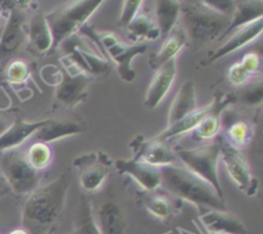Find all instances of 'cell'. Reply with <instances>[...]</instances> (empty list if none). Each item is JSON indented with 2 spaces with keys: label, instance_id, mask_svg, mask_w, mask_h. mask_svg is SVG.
I'll use <instances>...</instances> for the list:
<instances>
[{
  "label": "cell",
  "instance_id": "cell-22",
  "mask_svg": "<svg viewBox=\"0 0 263 234\" xmlns=\"http://www.w3.org/2000/svg\"><path fill=\"white\" fill-rule=\"evenodd\" d=\"M198 108L197 105V94H195V86L193 81L184 82L179 92L175 95L168 111V118H167V126L176 123L177 121L182 120L194 112Z\"/></svg>",
  "mask_w": 263,
  "mask_h": 234
},
{
  "label": "cell",
  "instance_id": "cell-26",
  "mask_svg": "<svg viewBox=\"0 0 263 234\" xmlns=\"http://www.w3.org/2000/svg\"><path fill=\"white\" fill-rule=\"evenodd\" d=\"M186 45V38L181 27H175L168 35L164 38L163 44L158 53L154 54L149 61V66L153 69H158L171 59L176 58L177 54L181 51V49Z\"/></svg>",
  "mask_w": 263,
  "mask_h": 234
},
{
  "label": "cell",
  "instance_id": "cell-24",
  "mask_svg": "<svg viewBox=\"0 0 263 234\" xmlns=\"http://www.w3.org/2000/svg\"><path fill=\"white\" fill-rule=\"evenodd\" d=\"M212 107L213 103L211 102L208 105H204V107L202 108H197L194 112L187 115L186 117H184L182 120L177 121L174 125L167 126L166 130H164L161 135L157 136V138H158L159 140L164 141V143L170 144V141L174 140V139L180 138V136L182 135H186V134L189 133H193V131L198 128V125L204 120L205 116L212 111Z\"/></svg>",
  "mask_w": 263,
  "mask_h": 234
},
{
  "label": "cell",
  "instance_id": "cell-29",
  "mask_svg": "<svg viewBox=\"0 0 263 234\" xmlns=\"http://www.w3.org/2000/svg\"><path fill=\"white\" fill-rule=\"evenodd\" d=\"M143 203L145 210L158 220H168L176 213L174 201L168 194H162L158 192L146 193L143 198Z\"/></svg>",
  "mask_w": 263,
  "mask_h": 234
},
{
  "label": "cell",
  "instance_id": "cell-2",
  "mask_svg": "<svg viewBox=\"0 0 263 234\" xmlns=\"http://www.w3.org/2000/svg\"><path fill=\"white\" fill-rule=\"evenodd\" d=\"M159 171L162 176L161 188L171 197L192 203L199 210L228 211L225 198L221 197L212 185L180 164L162 167Z\"/></svg>",
  "mask_w": 263,
  "mask_h": 234
},
{
  "label": "cell",
  "instance_id": "cell-8",
  "mask_svg": "<svg viewBox=\"0 0 263 234\" xmlns=\"http://www.w3.org/2000/svg\"><path fill=\"white\" fill-rule=\"evenodd\" d=\"M10 5L8 18L4 23L2 38H0V74L12 59L27 45V5Z\"/></svg>",
  "mask_w": 263,
  "mask_h": 234
},
{
  "label": "cell",
  "instance_id": "cell-40",
  "mask_svg": "<svg viewBox=\"0 0 263 234\" xmlns=\"http://www.w3.org/2000/svg\"><path fill=\"white\" fill-rule=\"evenodd\" d=\"M9 234H30L28 231H26L23 228H18V229H14V230L10 231Z\"/></svg>",
  "mask_w": 263,
  "mask_h": 234
},
{
  "label": "cell",
  "instance_id": "cell-39",
  "mask_svg": "<svg viewBox=\"0 0 263 234\" xmlns=\"http://www.w3.org/2000/svg\"><path fill=\"white\" fill-rule=\"evenodd\" d=\"M9 192H10V189H9V187H8L7 182H5L4 177L0 175V198L4 197V195L8 194Z\"/></svg>",
  "mask_w": 263,
  "mask_h": 234
},
{
  "label": "cell",
  "instance_id": "cell-5",
  "mask_svg": "<svg viewBox=\"0 0 263 234\" xmlns=\"http://www.w3.org/2000/svg\"><path fill=\"white\" fill-rule=\"evenodd\" d=\"M103 3V0L73 2L45 14L46 22L53 36L51 51H55L67 39L77 35L91 15L102 7Z\"/></svg>",
  "mask_w": 263,
  "mask_h": 234
},
{
  "label": "cell",
  "instance_id": "cell-10",
  "mask_svg": "<svg viewBox=\"0 0 263 234\" xmlns=\"http://www.w3.org/2000/svg\"><path fill=\"white\" fill-rule=\"evenodd\" d=\"M220 159L223 162L229 176L241 192L249 197L256 194L258 189V182L254 177L248 159L243 152L230 147L225 140H221Z\"/></svg>",
  "mask_w": 263,
  "mask_h": 234
},
{
  "label": "cell",
  "instance_id": "cell-37",
  "mask_svg": "<svg viewBox=\"0 0 263 234\" xmlns=\"http://www.w3.org/2000/svg\"><path fill=\"white\" fill-rule=\"evenodd\" d=\"M240 64L246 68V71L251 75L252 77L258 75L261 72L262 67V61L261 57L257 53H247L243 58L240 59Z\"/></svg>",
  "mask_w": 263,
  "mask_h": 234
},
{
  "label": "cell",
  "instance_id": "cell-7",
  "mask_svg": "<svg viewBox=\"0 0 263 234\" xmlns=\"http://www.w3.org/2000/svg\"><path fill=\"white\" fill-rule=\"evenodd\" d=\"M0 175L4 177L9 189L18 195L32 193L40 187L43 179V172L31 167L25 151L20 148L0 152Z\"/></svg>",
  "mask_w": 263,
  "mask_h": 234
},
{
  "label": "cell",
  "instance_id": "cell-34",
  "mask_svg": "<svg viewBox=\"0 0 263 234\" xmlns=\"http://www.w3.org/2000/svg\"><path fill=\"white\" fill-rule=\"evenodd\" d=\"M262 97H263V85L262 81H257V82H252V84L246 85L241 90L240 98L241 103L247 105H256L259 104L262 102Z\"/></svg>",
  "mask_w": 263,
  "mask_h": 234
},
{
  "label": "cell",
  "instance_id": "cell-9",
  "mask_svg": "<svg viewBox=\"0 0 263 234\" xmlns=\"http://www.w3.org/2000/svg\"><path fill=\"white\" fill-rule=\"evenodd\" d=\"M112 161L104 152H91L82 154L73 161V167L79 171V180L82 190L97 193L102 189L110 172Z\"/></svg>",
  "mask_w": 263,
  "mask_h": 234
},
{
  "label": "cell",
  "instance_id": "cell-38",
  "mask_svg": "<svg viewBox=\"0 0 263 234\" xmlns=\"http://www.w3.org/2000/svg\"><path fill=\"white\" fill-rule=\"evenodd\" d=\"M13 123V118L8 117V116H0V136L10 128Z\"/></svg>",
  "mask_w": 263,
  "mask_h": 234
},
{
  "label": "cell",
  "instance_id": "cell-23",
  "mask_svg": "<svg viewBox=\"0 0 263 234\" xmlns=\"http://www.w3.org/2000/svg\"><path fill=\"white\" fill-rule=\"evenodd\" d=\"M82 131H85V125L80 120H49L48 123L33 135V138L35 141L49 144L54 140L81 134Z\"/></svg>",
  "mask_w": 263,
  "mask_h": 234
},
{
  "label": "cell",
  "instance_id": "cell-18",
  "mask_svg": "<svg viewBox=\"0 0 263 234\" xmlns=\"http://www.w3.org/2000/svg\"><path fill=\"white\" fill-rule=\"evenodd\" d=\"M95 221L102 234H126L127 219L123 208L116 201L107 200L94 210Z\"/></svg>",
  "mask_w": 263,
  "mask_h": 234
},
{
  "label": "cell",
  "instance_id": "cell-41",
  "mask_svg": "<svg viewBox=\"0 0 263 234\" xmlns=\"http://www.w3.org/2000/svg\"><path fill=\"white\" fill-rule=\"evenodd\" d=\"M3 8H4V2H0V15H2Z\"/></svg>",
  "mask_w": 263,
  "mask_h": 234
},
{
  "label": "cell",
  "instance_id": "cell-11",
  "mask_svg": "<svg viewBox=\"0 0 263 234\" xmlns=\"http://www.w3.org/2000/svg\"><path fill=\"white\" fill-rule=\"evenodd\" d=\"M130 147L134 151V159L149 165L156 169L179 165L175 149L168 143L159 140L158 138L144 139L138 136L131 141Z\"/></svg>",
  "mask_w": 263,
  "mask_h": 234
},
{
  "label": "cell",
  "instance_id": "cell-32",
  "mask_svg": "<svg viewBox=\"0 0 263 234\" xmlns=\"http://www.w3.org/2000/svg\"><path fill=\"white\" fill-rule=\"evenodd\" d=\"M5 79L13 86H21V85L26 84L30 75V67H28L27 62L23 61L21 58L12 59L9 63L5 66Z\"/></svg>",
  "mask_w": 263,
  "mask_h": 234
},
{
  "label": "cell",
  "instance_id": "cell-19",
  "mask_svg": "<svg viewBox=\"0 0 263 234\" xmlns=\"http://www.w3.org/2000/svg\"><path fill=\"white\" fill-rule=\"evenodd\" d=\"M199 221L207 234H247L243 221L229 211H205Z\"/></svg>",
  "mask_w": 263,
  "mask_h": 234
},
{
  "label": "cell",
  "instance_id": "cell-21",
  "mask_svg": "<svg viewBox=\"0 0 263 234\" xmlns=\"http://www.w3.org/2000/svg\"><path fill=\"white\" fill-rule=\"evenodd\" d=\"M126 36L133 45L144 44V41H154L161 38L154 17L145 9H141L135 18L125 28Z\"/></svg>",
  "mask_w": 263,
  "mask_h": 234
},
{
  "label": "cell",
  "instance_id": "cell-25",
  "mask_svg": "<svg viewBox=\"0 0 263 234\" xmlns=\"http://www.w3.org/2000/svg\"><path fill=\"white\" fill-rule=\"evenodd\" d=\"M154 4V21L161 32V38H166L175 27H177L182 3L177 0H158Z\"/></svg>",
  "mask_w": 263,
  "mask_h": 234
},
{
  "label": "cell",
  "instance_id": "cell-3",
  "mask_svg": "<svg viewBox=\"0 0 263 234\" xmlns=\"http://www.w3.org/2000/svg\"><path fill=\"white\" fill-rule=\"evenodd\" d=\"M180 18L186 44L194 50H200L215 41L221 40L231 22L230 17L210 9L202 2L181 5Z\"/></svg>",
  "mask_w": 263,
  "mask_h": 234
},
{
  "label": "cell",
  "instance_id": "cell-33",
  "mask_svg": "<svg viewBox=\"0 0 263 234\" xmlns=\"http://www.w3.org/2000/svg\"><path fill=\"white\" fill-rule=\"evenodd\" d=\"M144 8L143 0H125L122 3V9H121L120 20H118V25L122 28H126L128 23L138 15Z\"/></svg>",
  "mask_w": 263,
  "mask_h": 234
},
{
  "label": "cell",
  "instance_id": "cell-42",
  "mask_svg": "<svg viewBox=\"0 0 263 234\" xmlns=\"http://www.w3.org/2000/svg\"><path fill=\"white\" fill-rule=\"evenodd\" d=\"M3 28H4V23L0 25V38H2V33H3Z\"/></svg>",
  "mask_w": 263,
  "mask_h": 234
},
{
  "label": "cell",
  "instance_id": "cell-16",
  "mask_svg": "<svg viewBox=\"0 0 263 234\" xmlns=\"http://www.w3.org/2000/svg\"><path fill=\"white\" fill-rule=\"evenodd\" d=\"M120 174L127 175L135 180L146 193L157 192L162 185V176L159 169L152 167L135 159H117L115 164Z\"/></svg>",
  "mask_w": 263,
  "mask_h": 234
},
{
  "label": "cell",
  "instance_id": "cell-12",
  "mask_svg": "<svg viewBox=\"0 0 263 234\" xmlns=\"http://www.w3.org/2000/svg\"><path fill=\"white\" fill-rule=\"evenodd\" d=\"M262 30L263 18L254 21V22L244 26V27L238 28V30L234 31L233 33H230L229 38L226 39L213 53H211L210 56L207 57V59L203 61L200 64H202V66H210L213 62H217L218 59L225 58L229 54L234 53V51L249 45V44L253 43L254 40H257V39L261 36Z\"/></svg>",
  "mask_w": 263,
  "mask_h": 234
},
{
  "label": "cell",
  "instance_id": "cell-13",
  "mask_svg": "<svg viewBox=\"0 0 263 234\" xmlns=\"http://www.w3.org/2000/svg\"><path fill=\"white\" fill-rule=\"evenodd\" d=\"M92 80L94 79L87 76L86 74L69 76L63 72L61 81L57 85L55 95H54L55 103L67 110H73L77 104L85 100L87 89Z\"/></svg>",
  "mask_w": 263,
  "mask_h": 234
},
{
  "label": "cell",
  "instance_id": "cell-35",
  "mask_svg": "<svg viewBox=\"0 0 263 234\" xmlns=\"http://www.w3.org/2000/svg\"><path fill=\"white\" fill-rule=\"evenodd\" d=\"M252 76L246 71L243 66L240 64V62H235V63L231 64L228 69V80L233 86L235 87H243L246 85H248V82L251 81Z\"/></svg>",
  "mask_w": 263,
  "mask_h": 234
},
{
  "label": "cell",
  "instance_id": "cell-27",
  "mask_svg": "<svg viewBox=\"0 0 263 234\" xmlns=\"http://www.w3.org/2000/svg\"><path fill=\"white\" fill-rule=\"evenodd\" d=\"M263 18V2H235V12L231 17V22L222 39L233 33L238 28L244 27L249 23ZM221 39V40H222Z\"/></svg>",
  "mask_w": 263,
  "mask_h": 234
},
{
  "label": "cell",
  "instance_id": "cell-36",
  "mask_svg": "<svg viewBox=\"0 0 263 234\" xmlns=\"http://www.w3.org/2000/svg\"><path fill=\"white\" fill-rule=\"evenodd\" d=\"M202 3L210 9L226 17L231 18L235 12V2H231V0H203Z\"/></svg>",
  "mask_w": 263,
  "mask_h": 234
},
{
  "label": "cell",
  "instance_id": "cell-17",
  "mask_svg": "<svg viewBox=\"0 0 263 234\" xmlns=\"http://www.w3.org/2000/svg\"><path fill=\"white\" fill-rule=\"evenodd\" d=\"M231 102L230 95L222 94V93H217L213 98L212 103L213 107L212 111L208 113L204 117V120L198 125V128L195 129L192 133L193 138L197 141H210L215 140L221 133V115L223 113V111L228 108L229 103Z\"/></svg>",
  "mask_w": 263,
  "mask_h": 234
},
{
  "label": "cell",
  "instance_id": "cell-4",
  "mask_svg": "<svg viewBox=\"0 0 263 234\" xmlns=\"http://www.w3.org/2000/svg\"><path fill=\"white\" fill-rule=\"evenodd\" d=\"M80 33L86 40L91 41L92 45L117 67L118 75L126 82H133L135 80V71L131 67V63L136 56H141L146 51L148 46L145 44L130 45L125 44L116 33L113 32H99L94 27L85 25L80 30Z\"/></svg>",
  "mask_w": 263,
  "mask_h": 234
},
{
  "label": "cell",
  "instance_id": "cell-20",
  "mask_svg": "<svg viewBox=\"0 0 263 234\" xmlns=\"http://www.w3.org/2000/svg\"><path fill=\"white\" fill-rule=\"evenodd\" d=\"M48 121L49 120L46 118V120L27 122L21 117L13 118V123L10 125V128L0 136V152L18 149L25 141L33 138V135L41 128H44Z\"/></svg>",
  "mask_w": 263,
  "mask_h": 234
},
{
  "label": "cell",
  "instance_id": "cell-1",
  "mask_svg": "<svg viewBox=\"0 0 263 234\" xmlns=\"http://www.w3.org/2000/svg\"><path fill=\"white\" fill-rule=\"evenodd\" d=\"M72 169H66L58 177L40 185L27 195L22 207V228L30 234H50L58 225L72 182Z\"/></svg>",
  "mask_w": 263,
  "mask_h": 234
},
{
  "label": "cell",
  "instance_id": "cell-28",
  "mask_svg": "<svg viewBox=\"0 0 263 234\" xmlns=\"http://www.w3.org/2000/svg\"><path fill=\"white\" fill-rule=\"evenodd\" d=\"M253 139V126L243 118L230 120L225 129V141L233 148L241 151Z\"/></svg>",
  "mask_w": 263,
  "mask_h": 234
},
{
  "label": "cell",
  "instance_id": "cell-6",
  "mask_svg": "<svg viewBox=\"0 0 263 234\" xmlns=\"http://www.w3.org/2000/svg\"><path fill=\"white\" fill-rule=\"evenodd\" d=\"M175 154L181 166L212 185L216 192L223 197L222 185L218 176V162L221 157L220 139L197 148L175 149Z\"/></svg>",
  "mask_w": 263,
  "mask_h": 234
},
{
  "label": "cell",
  "instance_id": "cell-30",
  "mask_svg": "<svg viewBox=\"0 0 263 234\" xmlns=\"http://www.w3.org/2000/svg\"><path fill=\"white\" fill-rule=\"evenodd\" d=\"M73 234H102L95 221L94 207L86 198H82L77 207Z\"/></svg>",
  "mask_w": 263,
  "mask_h": 234
},
{
  "label": "cell",
  "instance_id": "cell-14",
  "mask_svg": "<svg viewBox=\"0 0 263 234\" xmlns=\"http://www.w3.org/2000/svg\"><path fill=\"white\" fill-rule=\"evenodd\" d=\"M26 33H27L26 48L32 56L43 57L45 54L51 53L53 36H51L50 28H49L46 17L43 12L36 10L35 13H32L30 20L27 21Z\"/></svg>",
  "mask_w": 263,
  "mask_h": 234
},
{
  "label": "cell",
  "instance_id": "cell-31",
  "mask_svg": "<svg viewBox=\"0 0 263 234\" xmlns=\"http://www.w3.org/2000/svg\"><path fill=\"white\" fill-rule=\"evenodd\" d=\"M26 158L32 169L36 171L43 172L51 165L54 158L53 149L49 144L41 143V141H33L27 151H25Z\"/></svg>",
  "mask_w": 263,
  "mask_h": 234
},
{
  "label": "cell",
  "instance_id": "cell-15",
  "mask_svg": "<svg viewBox=\"0 0 263 234\" xmlns=\"http://www.w3.org/2000/svg\"><path fill=\"white\" fill-rule=\"evenodd\" d=\"M177 58L171 59L163 66L156 69L153 79H152L151 85L146 92L145 100L144 104L148 110H154L158 107L164 98L168 95L170 90H171L172 85H174L175 80H176L177 75Z\"/></svg>",
  "mask_w": 263,
  "mask_h": 234
}]
</instances>
